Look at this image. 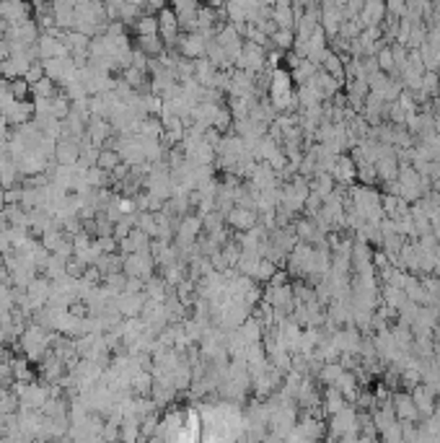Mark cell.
<instances>
[{
    "label": "cell",
    "instance_id": "cell-1",
    "mask_svg": "<svg viewBox=\"0 0 440 443\" xmlns=\"http://www.w3.org/2000/svg\"><path fill=\"white\" fill-rule=\"evenodd\" d=\"M58 337V332L52 335V332H47L45 324H26L21 332V337H19V345H21L23 355L29 358L32 363H39L42 358H45L47 352H49V348H52V339Z\"/></svg>",
    "mask_w": 440,
    "mask_h": 443
},
{
    "label": "cell",
    "instance_id": "cell-20",
    "mask_svg": "<svg viewBox=\"0 0 440 443\" xmlns=\"http://www.w3.org/2000/svg\"><path fill=\"white\" fill-rule=\"evenodd\" d=\"M135 26V34L138 36H148V34H158V16L156 13H140Z\"/></svg>",
    "mask_w": 440,
    "mask_h": 443
},
{
    "label": "cell",
    "instance_id": "cell-19",
    "mask_svg": "<svg viewBox=\"0 0 440 443\" xmlns=\"http://www.w3.org/2000/svg\"><path fill=\"white\" fill-rule=\"evenodd\" d=\"M138 49H143L148 58H156V55H163V45L161 34H148V36H138Z\"/></svg>",
    "mask_w": 440,
    "mask_h": 443
},
{
    "label": "cell",
    "instance_id": "cell-22",
    "mask_svg": "<svg viewBox=\"0 0 440 443\" xmlns=\"http://www.w3.org/2000/svg\"><path fill=\"white\" fill-rule=\"evenodd\" d=\"M342 373H345V366H342V363H339V361H326L324 366L319 368V379H321V384H324V386H332L337 379L342 376Z\"/></svg>",
    "mask_w": 440,
    "mask_h": 443
},
{
    "label": "cell",
    "instance_id": "cell-27",
    "mask_svg": "<svg viewBox=\"0 0 440 443\" xmlns=\"http://www.w3.org/2000/svg\"><path fill=\"white\" fill-rule=\"evenodd\" d=\"M358 179L360 184H368L373 187L376 182H378V171H376V163H358Z\"/></svg>",
    "mask_w": 440,
    "mask_h": 443
},
{
    "label": "cell",
    "instance_id": "cell-10",
    "mask_svg": "<svg viewBox=\"0 0 440 443\" xmlns=\"http://www.w3.org/2000/svg\"><path fill=\"white\" fill-rule=\"evenodd\" d=\"M391 405H394V412L399 422H419V409L415 407V399H412L409 392H396V394H391Z\"/></svg>",
    "mask_w": 440,
    "mask_h": 443
},
{
    "label": "cell",
    "instance_id": "cell-32",
    "mask_svg": "<svg viewBox=\"0 0 440 443\" xmlns=\"http://www.w3.org/2000/svg\"><path fill=\"white\" fill-rule=\"evenodd\" d=\"M259 3H262V5H272V3H275V0H259Z\"/></svg>",
    "mask_w": 440,
    "mask_h": 443
},
{
    "label": "cell",
    "instance_id": "cell-8",
    "mask_svg": "<svg viewBox=\"0 0 440 443\" xmlns=\"http://www.w3.org/2000/svg\"><path fill=\"white\" fill-rule=\"evenodd\" d=\"M58 32H47V34H39L36 39V52H39V60H52V58H65L70 55L62 36H55Z\"/></svg>",
    "mask_w": 440,
    "mask_h": 443
},
{
    "label": "cell",
    "instance_id": "cell-13",
    "mask_svg": "<svg viewBox=\"0 0 440 443\" xmlns=\"http://www.w3.org/2000/svg\"><path fill=\"white\" fill-rule=\"evenodd\" d=\"M78 158H81V143H78V140H73V138H60L58 148H55V161L75 166Z\"/></svg>",
    "mask_w": 440,
    "mask_h": 443
},
{
    "label": "cell",
    "instance_id": "cell-31",
    "mask_svg": "<svg viewBox=\"0 0 440 443\" xmlns=\"http://www.w3.org/2000/svg\"><path fill=\"white\" fill-rule=\"evenodd\" d=\"M383 441H404V428H402V422L396 420L394 425H389L386 431L381 433Z\"/></svg>",
    "mask_w": 440,
    "mask_h": 443
},
{
    "label": "cell",
    "instance_id": "cell-21",
    "mask_svg": "<svg viewBox=\"0 0 440 443\" xmlns=\"http://www.w3.org/2000/svg\"><path fill=\"white\" fill-rule=\"evenodd\" d=\"M272 21L278 29H293L295 26V13L290 8V3H280L278 8L272 11Z\"/></svg>",
    "mask_w": 440,
    "mask_h": 443
},
{
    "label": "cell",
    "instance_id": "cell-9",
    "mask_svg": "<svg viewBox=\"0 0 440 443\" xmlns=\"http://www.w3.org/2000/svg\"><path fill=\"white\" fill-rule=\"evenodd\" d=\"M29 13H32V8L26 0H0V21L5 26H16V23L32 19Z\"/></svg>",
    "mask_w": 440,
    "mask_h": 443
},
{
    "label": "cell",
    "instance_id": "cell-28",
    "mask_svg": "<svg viewBox=\"0 0 440 443\" xmlns=\"http://www.w3.org/2000/svg\"><path fill=\"white\" fill-rule=\"evenodd\" d=\"M321 65H324L326 73H332V75H334L337 81H342V75H345V62L337 58V55L326 52V58H324V62H321Z\"/></svg>",
    "mask_w": 440,
    "mask_h": 443
},
{
    "label": "cell",
    "instance_id": "cell-24",
    "mask_svg": "<svg viewBox=\"0 0 440 443\" xmlns=\"http://www.w3.org/2000/svg\"><path fill=\"white\" fill-rule=\"evenodd\" d=\"M122 163V158H119V153H117V148H99V161H96V166H101L104 171H114V166H119Z\"/></svg>",
    "mask_w": 440,
    "mask_h": 443
},
{
    "label": "cell",
    "instance_id": "cell-6",
    "mask_svg": "<svg viewBox=\"0 0 440 443\" xmlns=\"http://www.w3.org/2000/svg\"><path fill=\"white\" fill-rule=\"evenodd\" d=\"M267 65V55L265 49H262V45H256V42H246V45L241 47V55H239V60H236V68L246 70V73H259V70Z\"/></svg>",
    "mask_w": 440,
    "mask_h": 443
},
{
    "label": "cell",
    "instance_id": "cell-33",
    "mask_svg": "<svg viewBox=\"0 0 440 443\" xmlns=\"http://www.w3.org/2000/svg\"><path fill=\"white\" fill-rule=\"evenodd\" d=\"M435 117L440 119V101H438V106H435Z\"/></svg>",
    "mask_w": 440,
    "mask_h": 443
},
{
    "label": "cell",
    "instance_id": "cell-16",
    "mask_svg": "<svg viewBox=\"0 0 440 443\" xmlns=\"http://www.w3.org/2000/svg\"><path fill=\"white\" fill-rule=\"evenodd\" d=\"M332 386H337V389L345 394L347 402H355L360 396V381H358V376H355V371H347V368H345V373H342Z\"/></svg>",
    "mask_w": 440,
    "mask_h": 443
},
{
    "label": "cell",
    "instance_id": "cell-18",
    "mask_svg": "<svg viewBox=\"0 0 440 443\" xmlns=\"http://www.w3.org/2000/svg\"><path fill=\"white\" fill-rule=\"evenodd\" d=\"M381 301L386 303V306H391V309H402L409 298H406V293H404V288L402 285H383V291H381Z\"/></svg>",
    "mask_w": 440,
    "mask_h": 443
},
{
    "label": "cell",
    "instance_id": "cell-11",
    "mask_svg": "<svg viewBox=\"0 0 440 443\" xmlns=\"http://www.w3.org/2000/svg\"><path fill=\"white\" fill-rule=\"evenodd\" d=\"M329 174L334 176V182L337 184H352L355 179H358V163H355V158L352 156H337V163H334V169L329 171Z\"/></svg>",
    "mask_w": 440,
    "mask_h": 443
},
{
    "label": "cell",
    "instance_id": "cell-25",
    "mask_svg": "<svg viewBox=\"0 0 440 443\" xmlns=\"http://www.w3.org/2000/svg\"><path fill=\"white\" fill-rule=\"evenodd\" d=\"M55 86L58 83L52 81V78H39V81L32 83V96H42V99H52V96H58L55 93Z\"/></svg>",
    "mask_w": 440,
    "mask_h": 443
},
{
    "label": "cell",
    "instance_id": "cell-23",
    "mask_svg": "<svg viewBox=\"0 0 440 443\" xmlns=\"http://www.w3.org/2000/svg\"><path fill=\"white\" fill-rule=\"evenodd\" d=\"M383 13H386V8H383L381 0H368L365 3V11H363V23H368V26H378V21L383 19Z\"/></svg>",
    "mask_w": 440,
    "mask_h": 443
},
{
    "label": "cell",
    "instance_id": "cell-17",
    "mask_svg": "<svg viewBox=\"0 0 440 443\" xmlns=\"http://www.w3.org/2000/svg\"><path fill=\"white\" fill-rule=\"evenodd\" d=\"M345 405H347L345 394H342L337 386H326L324 399H321V412H326V415H334V412H339Z\"/></svg>",
    "mask_w": 440,
    "mask_h": 443
},
{
    "label": "cell",
    "instance_id": "cell-30",
    "mask_svg": "<svg viewBox=\"0 0 440 443\" xmlns=\"http://www.w3.org/2000/svg\"><path fill=\"white\" fill-rule=\"evenodd\" d=\"M378 68L381 70H396V60H394V49H378Z\"/></svg>",
    "mask_w": 440,
    "mask_h": 443
},
{
    "label": "cell",
    "instance_id": "cell-4",
    "mask_svg": "<svg viewBox=\"0 0 440 443\" xmlns=\"http://www.w3.org/2000/svg\"><path fill=\"white\" fill-rule=\"evenodd\" d=\"M156 16H158V34H161L163 45L174 47L176 39L182 36V23H179V13H176V8L174 5H163Z\"/></svg>",
    "mask_w": 440,
    "mask_h": 443
},
{
    "label": "cell",
    "instance_id": "cell-26",
    "mask_svg": "<svg viewBox=\"0 0 440 443\" xmlns=\"http://www.w3.org/2000/svg\"><path fill=\"white\" fill-rule=\"evenodd\" d=\"M269 39H272V45L278 47V49H290V47L295 45L293 29H275V32L269 34Z\"/></svg>",
    "mask_w": 440,
    "mask_h": 443
},
{
    "label": "cell",
    "instance_id": "cell-7",
    "mask_svg": "<svg viewBox=\"0 0 440 443\" xmlns=\"http://www.w3.org/2000/svg\"><path fill=\"white\" fill-rule=\"evenodd\" d=\"M275 311H282V314H290L293 311V306H295V296H293V288H290L288 283H282V285H267L265 291V298Z\"/></svg>",
    "mask_w": 440,
    "mask_h": 443
},
{
    "label": "cell",
    "instance_id": "cell-5",
    "mask_svg": "<svg viewBox=\"0 0 440 443\" xmlns=\"http://www.w3.org/2000/svg\"><path fill=\"white\" fill-rule=\"evenodd\" d=\"M208 42L210 36H205L202 32H186L176 39V52L186 60H199L205 58V52H208Z\"/></svg>",
    "mask_w": 440,
    "mask_h": 443
},
{
    "label": "cell",
    "instance_id": "cell-12",
    "mask_svg": "<svg viewBox=\"0 0 440 443\" xmlns=\"http://www.w3.org/2000/svg\"><path fill=\"white\" fill-rule=\"evenodd\" d=\"M225 218H228V223H231L236 231H249V228L256 226V210L246 208V205H233L225 213Z\"/></svg>",
    "mask_w": 440,
    "mask_h": 443
},
{
    "label": "cell",
    "instance_id": "cell-15",
    "mask_svg": "<svg viewBox=\"0 0 440 443\" xmlns=\"http://www.w3.org/2000/svg\"><path fill=\"white\" fill-rule=\"evenodd\" d=\"M376 171H378V182H394L396 176H399V156H396V148L383 153L381 158L376 161Z\"/></svg>",
    "mask_w": 440,
    "mask_h": 443
},
{
    "label": "cell",
    "instance_id": "cell-2",
    "mask_svg": "<svg viewBox=\"0 0 440 443\" xmlns=\"http://www.w3.org/2000/svg\"><path fill=\"white\" fill-rule=\"evenodd\" d=\"M267 88H269V101L278 112H290L293 106H298V99L293 91V75L285 68H272Z\"/></svg>",
    "mask_w": 440,
    "mask_h": 443
},
{
    "label": "cell",
    "instance_id": "cell-14",
    "mask_svg": "<svg viewBox=\"0 0 440 443\" xmlns=\"http://www.w3.org/2000/svg\"><path fill=\"white\" fill-rule=\"evenodd\" d=\"M409 394L415 399V407L419 409V418H430V415L435 412V394H432L422 381H419L415 389H409Z\"/></svg>",
    "mask_w": 440,
    "mask_h": 443
},
{
    "label": "cell",
    "instance_id": "cell-3",
    "mask_svg": "<svg viewBox=\"0 0 440 443\" xmlns=\"http://www.w3.org/2000/svg\"><path fill=\"white\" fill-rule=\"evenodd\" d=\"M329 441H358L360 438V415L355 407H345L334 412V415H329Z\"/></svg>",
    "mask_w": 440,
    "mask_h": 443
},
{
    "label": "cell",
    "instance_id": "cell-29",
    "mask_svg": "<svg viewBox=\"0 0 440 443\" xmlns=\"http://www.w3.org/2000/svg\"><path fill=\"white\" fill-rule=\"evenodd\" d=\"M11 93H13V99L26 101V99L32 96V83L26 81V78H13V81H11Z\"/></svg>",
    "mask_w": 440,
    "mask_h": 443
}]
</instances>
